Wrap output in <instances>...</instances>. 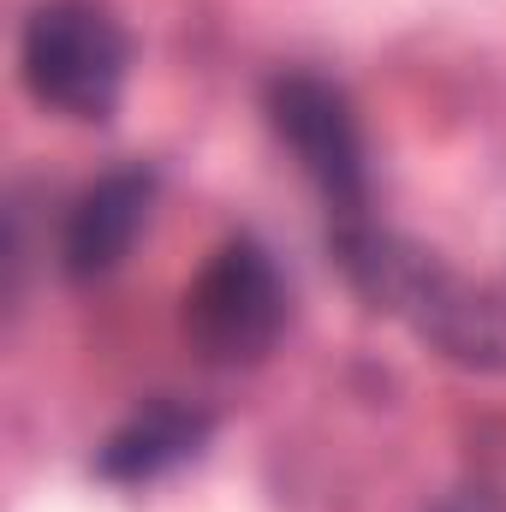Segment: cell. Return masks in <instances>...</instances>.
Wrapping results in <instances>:
<instances>
[{"instance_id":"cell-4","label":"cell","mask_w":506,"mask_h":512,"mask_svg":"<svg viewBox=\"0 0 506 512\" xmlns=\"http://www.w3.org/2000/svg\"><path fill=\"white\" fill-rule=\"evenodd\" d=\"M268 114H274L280 143L328 197V209H340V221H358L364 215V143H358L346 96L328 90L322 78H280L268 96Z\"/></svg>"},{"instance_id":"cell-6","label":"cell","mask_w":506,"mask_h":512,"mask_svg":"<svg viewBox=\"0 0 506 512\" xmlns=\"http://www.w3.org/2000/svg\"><path fill=\"white\" fill-rule=\"evenodd\" d=\"M209 441V417L185 411V405H149L143 417H131L126 429H114L96 453V471L108 483H149L161 471H173L179 459H191Z\"/></svg>"},{"instance_id":"cell-3","label":"cell","mask_w":506,"mask_h":512,"mask_svg":"<svg viewBox=\"0 0 506 512\" xmlns=\"http://www.w3.org/2000/svg\"><path fill=\"white\" fill-rule=\"evenodd\" d=\"M185 340L203 364H256L274 352L286 322V292L274 262L251 239H233L185 286Z\"/></svg>"},{"instance_id":"cell-1","label":"cell","mask_w":506,"mask_h":512,"mask_svg":"<svg viewBox=\"0 0 506 512\" xmlns=\"http://www.w3.org/2000/svg\"><path fill=\"white\" fill-rule=\"evenodd\" d=\"M334 256L370 310L399 316L417 340L465 370H506V304L495 292L459 280L447 262L399 233H381L364 215L334 227Z\"/></svg>"},{"instance_id":"cell-2","label":"cell","mask_w":506,"mask_h":512,"mask_svg":"<svg viewBox=\"0 0 506 512\" xmlns=\"http://www.w3.org/2000/svg\"><path fill=\"white\" fill-rule=\"evenodd\" d=\"M24 84L66 120H108L120 108L131 42L102 0H48L24 24Z\"/></svg>"},{"instance_id":"cell-5","label":"cell","mask_w":506,"mask_h":512,"mask_svg":"<svg viewBox=\"0 0 506 512\" xmlns=\"http://www.w3.org/2000/svg\"><path fill=\"white\" fill-rule=\"evenodd\" d=\"M149 197H155L149 173H108V179H96L78 197L72 221H66V245H60L66 251V274L72 280H96V274L120 268V256L131 251V239L149 221Z\"/></svg>"}]
</instances>
